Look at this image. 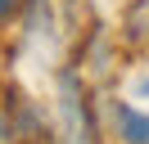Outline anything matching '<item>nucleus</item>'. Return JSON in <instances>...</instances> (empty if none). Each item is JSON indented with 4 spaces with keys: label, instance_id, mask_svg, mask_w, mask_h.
<instances>
[{
    "label": "nucleus",
    "instance_id": "2",
    "mask_svg": "<svg viewBox=\"0 0 149 144\" xmlns=\"http://www.w3.org/2000/svg\"><path fill=\"white\" fill-rule=\"evenodd\" d=\"M113 117H118V131L127 144H149V117H140L127 104H113Z\"/></svg>",
    "mask_w": 149,
    "mask_h": 144
},
{
    "label": "nucleus",
    "instance_id": "1",
    "mask_svg": "<svg viewBox=\"0 0 149 144\" xmlns=\"http://www.w3.org/2000/svg\"><path fill=\"white\" fill-rule=\"evenodd\" d=\"M81 86L72 77H63V117H68V140L72 144H91V122H86V104H81Z\"/></svg>",
    "mask_w": 149,
    "mask_h": 144
},
{
    "label": "nucleus",
    "instance_id": "3",
    "mask_svg": "<svg viewBox=\"0 0 149 144\" xmlns=\"http://www.w3.org/2000/svg\"><path fill=\"white\" fill-rule=\"evenodd\" d=\"M14 9H18V0H0V18H9Z\"/></svg>",
    "mask_w": 149,
    "mask_h": 144
}]
</instances>
